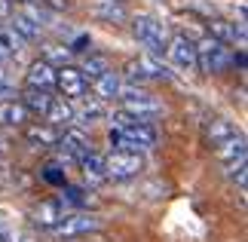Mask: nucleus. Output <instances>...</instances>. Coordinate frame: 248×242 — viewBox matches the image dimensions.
<instances>
[{"mask_svg":"<svg viewBox=\"0 0 248 242\" xmlns=\"http://www.w3.org/2000/svg\"><path fill=\"white\" fill-rule=\"evenodd\" d=\"M117 98H120L123 111L132 113V117H138V120H144V123H150L154 117L163 113V104H159L147 89H141V86H135V83H123Z\"/></svg>","mask_w":248,"mask_h":242,"instance_id":"f03ea898","label":"nucleus"},{"mask_svg":"<svg viewBox=\"0 0 248 242\" xmlns=\"http://www.w3.org/2000/svg\"><path fill=\"white\" fill-rule=\"evenodd\" d=\"M89 89H92V98H98V101H113L120 95V89H123V77L117 74V71H104V74H98L95 80H89Z\"/></svg>","mask_w":248,"mask_h":242,"instance_id":"9b49d317","label":"nucleus"},{"mask_svg":"<svg viewBox=\"0 0 248 242\" xmlns=\"http://www.w3.org/2000/svg\"><path fill=\"white\" fill-rule=\"evenodd\" d=\"M104 117H108V104L98 101V98H83V108L74 111V123H77V129H83V126H95Z\"/></svg>","mask_w":248,"mask_h":242,"instance_id":"a211bd4d","label":"nucleus"},{"mask_svg":"<svg viewBox=\"0 0 248 242\" xmlns=\"http://www.w3.org/2000/svg\"><path fill=\"white\" fill-rule=\"evenodd\" d=\"M166 55L171 59V65L175 67H181V71H196V43L190 40V37H184V34H175L169 40V46H166Z\"/></svg>","mask_w":248,"mask_h":242,"instance_id":"1a4fd4ad","label":"nucleus"},{"mask_svg":"<svg viewBox=\"0 0 248 242\" xmlns=\"http://www.w3.org/2000/svg\"><path fill=\"white\" fill-rule=\"evenodd\" d=\"M230 135H236V129H233V123L230 120H224V117H215V120H208L205 123V141L212 144H221V141H227Z\"/></svg>","mask_w":248,"mask_h":242,"instance_id":"5701e85b","label":"nucleus"},{"mask_svg":"<svg viewBox=\"0 0 248 242\" xmlns=\"http://www.w3.org/2000/svg\"><path fill=\"white\" fill-rule=\"evenodd\" d=\"M22 135L28 144H37V147H55V141H59V129L49 123H25Z\"/></svg>","mask_w":248,"mask_h":242,"instance_id":"dca6fc26","label":"nucleus"},{"mask_svg":"<svg viewBox=\"0 0 248 242\" xmlns=\"http://www.w3.org/2000/svg\"><path fill=\"white\" fill-rule=\"evenodd\" d=\"M22 104H25V111L31 113V117H43V113L49 111V104H52V92H46V89H28Z\"/></svg>","mask_w":248,"mask_h":242,"instance_id":"412c9836","label":"nucleus"},{"mask_svg":"<svg viewBox=\"0 0 248 242\" xmlns=\"http://www.w3.org/2000/svg\"><path fill=\"white\" fill-rule=\"evenodd\" d=\"M95 230H101V221L95 215H86V211H64V215L55 221L49 227V233L55 239H77V236H86V233H95Z\"/></svg>","mask_w":248,"mask_h":242,"instance_id":"39448f33","label":"nucleus"},{"mask_svg":"<svg viewBox=\"0 0 248 242\" xmlns=\"http://www.w3.org/2000/svg\"><path fill=\"white\" fill-rule=\"evenodd\" d=\"M245 135H230L227 141H221V144H215V160L217 162H224V166H233V162H242L245 160Z\"/></svg>","mask_w":248,"mask_h":242,"instance_id":"4468645a","label":"nucleus"},{"mask_svg":"<svg viewBox=\"0 0 248 242\" xmlns=\"http://www.w3.org/2000/svg\"><path fill=\"white\" fill-rule=\"evenodd\" d=\"M0 6H3V3H0Z\"/></svg>","mask_w":248,"mask_h":242,"instance_id":"c9c22d12","label":"nucleus"},{"mask_svg":"<svg viewBox=\"0 0 248 242\" xmlns=\"http://www.w3.org/2000/svg\"><path fill=\"white\" fill-rule=\"evenodd\" d=\"M245 160L242 162H233V166H227V175H230L233 184H239V190H245Z\"/></svg>","mask_w":248,"mask_h":242,"instance_id":"c756f323","label":"nucleus"},{"mask_svg":"<svg viewBox=\"0 0 248 242\" xmlns=\"http://www.w3.org/2000/svg\"><path fill=\"white\" fill-rule=\"evenodd\" d=\"M6 95H13V83H9V77L3 74V67H0V101H3Z\"/></svg>","mask_w":248,"mask_h":242,"instance_id":"2f4dec72","label":"nucleus"},{"mask_svg":"<svg viewBox=\"0 0 248 242\" xmlns=\"http://www.w3.org/2000/svg\"><path fill=\"white\" fill-rule=\"evenodd\" d=\"M86 46H92V40H89V34H80L77 40H74L68 49H71V55H80V52H86Z\"/></svg>","mask_w":248,"mask_h":242,"instance_id":"7c9ffc66","label":"nucleus"},{"mask_svg":"<svg viewBox=\"0 0 248 242\" xmlns=\"http://www.w3.org/2000/svg\"><path fill=\"white\" fill-rule=\"evenodd\" d=\"M154 147H156V129L150 123H135V126L120 129V150L144 153V150H154Z\"/></svg>","mask_w":248,"mask_h":242,"instance_id":"0eeeda50","label":"nucleus"},{"mask_svg":"<svg viewBox=\"0 0 248 242\" xmlns=\"http://www.w3.org/2000/svg\"><path fill=\"white\" fill-rule=\"evenodd\" d=\"M132 37L147 49V55H166V46H169V37H166V28L156 22L154 16H135L132 18Z\"/></svg>","mask_w":248,"mask_h":242,"instance_id":"7ed1b4c3","label":"nucleus"},{"mask_svg":"<svg viewBox=\"0 0 248 242\" xmlns=\"http://www.w3.org/2000/svg\"><path fill=\"white\" fill-rule=\"evenodd\" d=\"M208 37H215V40H221L227 46L233 40L245 43V28L242 25H230V22H224V18H215V22H208Z\"/></svg>","mask_w":248,"mask_h":242,"instance_id":"aec40b11","label":"nucleus"},{"mask_svg":"<svg viewBox=\"0 0 248 242\" xmlns=\"http://www.w3.org/2000/svg\"><path fill=\"white\" fill-rule=\"evenodd\" d=\"M68 59H71V49H68V46H64V49H62V46H52V49L43 55V62H49L52 67H55V65H59V67L68 65Z\"/></svg>","mask_w":248,"mask_h":242,"instance_id":"c85d7f7f","label":"nucleus"},{"mask_svg":"<svg viewBox=\"0 0 248 242\" xmlns=\"http://www.w3.org/2000/svg\"><path fill=\"white\" fill-rule=\"evenodd\" d=\"M89 13H92V18H98V22H104V25L129 22V9H126L123 0H95Z\"/></svg>","mask_w":248,"mask_h":242,"instance_id":"f8f14e48","label":"nucleus"},{"mask_svg":"<svg viewBox=\"0 0 248 242\" xmlns=\"http://www.w3.org/2000/svg\"><path fill=\"white\" fill-rule=\"evenodd\" d=\"M43 181L52 184V187H64V184H68V178H64V172H62L59 162H49V166L43 169Z\"/></svg>","mask_w":248,"mask_h":242,"instance_id":"cd10ccee","label":"nucleus"},{"mask_svg":"<svg viewBox=\"0 0 248 242\" xmlns=\"http://www.w3.org/2000/svg\"><path fill=\"white\" fill-rule=\"evenodd\" d=\"M0 242H13V236H9V227H6V215L0 211Z\"/></svg>","mask_w":248,"mask_h":242,"instance_id":"473e14b6","label":"nucleus"},{"mask_svg":"<svg viewBox=\"0 0 248 242\" xmlns=\"http://www.w3.org/2000/svg\"><path fill=\"white\" fill-rule=\"evenodd\" d=\"M55 147H59L64 157L80 160L83 153L92 150V141H89V135H86L83 129H77V126H68V129L59 132V141H55Z\"/></svg>","mask_w":248,"mask_h":242,"instance_id":"9d476101","label":"nucleus"},{"mask_svg":"<svg viewBox=\"0 0 248 242\" xmlns=\"http://www.w3.org/2000/svg\"><path fill=\"white\" fill-rule=\"evenodd\" d=\"M43 120L49 123V126H55V129H68V126H74V104L71 101H64V98H52V104H49V111L43 113Z\"/></svg>","mask_w":248,"mask_h":242,"instance_id":"6ab92c4d","label":"nucleus"},{"mask_svg":"<svg viewBox=\"0 0 248 242\" xmlns=\"http://www.w3.org/2000/svg\"><path fill=\"white\" fill-rule=\"evenodd\" d=\"M18 49H22V40L9 28H0V55L9 59V55H18Z\"/></svg>","mask_w":248,"mask_h":242,"instance_id":"a878e982","label":"nucleus"},{"mask_svg":"<svg viewBox=\"0 0 248 242\" xmlns=\"http://www.w3.org/2000/svg\"><path fill=\"white\" fill-rule=\"evenodd\" d=\"M55 89L62 92V98L64 101H71V98H83L86 92H89V80L80 74V67H74V65H62V67H55Z\"/></svg>","mask_w":248,"mask_h":242,"instance_id":"6e6552de","label":"nucleus"},{"mask_svg":"<svg viewBox=\"0 0 248 242\" xmlns=\"http://www.w3.org/2000/svg\"><path fill=\"white\" fill-rule=\"evenodd\" d=\"M80 162V172H83V178L92 184V187H98V184L108 181V175H104V157L98 150H89V153H83V157L77 160Z\"/></svg>","mask_w":248,"mask_h":242,"instance_id":"f3484780","label":"nucleus"},{"mask_svg":"<svg viewBox=\"0 0 248 242\" xmlns=\"http://www.w3.org/2000/svg\"><path fill=\"white\" fill-rule=\"evenodd\" d=\"M25 123H31V113L25 111V104L18 98H3L0 101V126L3 129H22Z\"/></svg>","mask_w":248,"mask_h":242,"instance_id":"2eb2a0df","label":"nucleus"},{"mask_svg":"<svg viewBox=\"0 0 248 242\" xmlns=\"http://www.w3.org/2000/svg\"><path fill=\"white\" fill-rule=\"evenodd\" d=\"M104 71H110V65H108L104 55H86L83 65H80V74L86 77V80H95V77L104 74Z\"/></svg>","mask_w":248,"mask_h":242,"instance_id":"393cba45","label":"nucleus"},{"mask_svg":"<svg viewBox=\"0 0 248 242\" xmlns=\"http://www.w3.org/2000/svg\"><path fill=\"white\" fill-rule=\"evenodd\" d=\"M227 67H233V52L230 46L215 40V37H205V40L196 43V71L205 77H217L224 74Z\"/></svg>","mask_w":248,"mask_h":242,"instance_id":"f257e3e1","label":"nucleus"},{"mask_svg":"<svg viewBox=\"0 0 248 242\" xmlns=\"http://www.w3.org/2000/svg\"><path fill=\"white\" fill-rule=\"evenodd\" d=\"M59 202H68V206L80 209V206H86V190H83V187H74V184H64Z\"/></svg>","mask_w":248,"mask_h":242,"instance_id":"bb28decb","label":"nucleus"},{"mask_svg":"<svg viewBox=\"0 0 248 242\" xmlns=\"http://www.w3.org/2000/svg\"><path fill=\"white\" fill-rule=\"evenodd\" d=\"M6 153H9V141L0 138V157H6Z\"/></svg>","mask_w":248,"mask_h":242,"instance_id":"f704fd0d","label":"nucleus"},{"mask_svg":"<svg viewBox=\"0 0 248 242\" xmlns=\"http://www.w3.org/2000/svg\"><path fill=\"white\" fill-rule=\"evenodd\" d=\"M120 77H126L129 83L141 86V83H150V80H171V71L159 59H154V55H138V59L126 62Z\"/></svg>","mask_w":248,"mask_h":242,"instance_id":"20e7f679","label":"nucleus"},{"mask_svg":"<svg viewBox=\"0 0 248 242\" xmlns=\"http://www.w3.org/2000/svg\"><path fill=\"white\" fill-rule=\"evenodd\" d=\"M233 65L236 67H245V52H233Z\"/></svg>","mask_w":248,"mask_h":242,"instance_id":"72a5a7b5","label":"nucleus"},{"mask_svg":"<svg viewBox=\"0 0 248 242\" xmlns=\"http://www.w3.org/2000/svg\"><path fill=\"white\" fill-rule=\"evenodd\" d=\"M9 31H13L22 43H34V40H40V31H43V28H37L28 16L16 13V16H13V22H9Z\"/></svg>","mask_w":248,"mask_h":242,"instance_id":"4be33fe9","label":"nucleus"},{"mask_svg":"<svg viewBox=\"0 0 248 242\" xmlns=\"http://www.w3.org/2000/svg\"><path fill=\"white\" fill-rule=\"evenodd\" d=\"M141 172H144L141 153L113 150L110 157H104V175H108V181H129V178H138Z\"/></svg>","mask_w":248,"mask_h":242,"instance_id":"423d86ee","label":"nucleus"},{"mask_svg":"<svg viewBox=\"0 0 248 242\" xmlns=\"http://www.w3.org/2000/svg\"><path fill=\"white\" fill-rule=\"evenodd\" d=\"M25 83H28V89H46V92H52L55 89V67L49 62L37 59L31 67H28Z\"/></svg>","mask_w":248,"mask_h":242,"instance_id":"ddd939ff","label":"nucleus"},{"mask_svg":"<svg viewBox=\"0 0 248 242\" xmlns=\"http://www.w3.org/2000/svg\"><path fill=\"white\" fill-rule=\"evenodd\" d=\"M62 215H64L62 202H43L40 209H34V224L49 230V227H52V224H55V221H59Z\"/></svg>","mask_w":248,"mask_h":242,"instance_id":"b1692460","label":"nucleus"}]
</instances>
